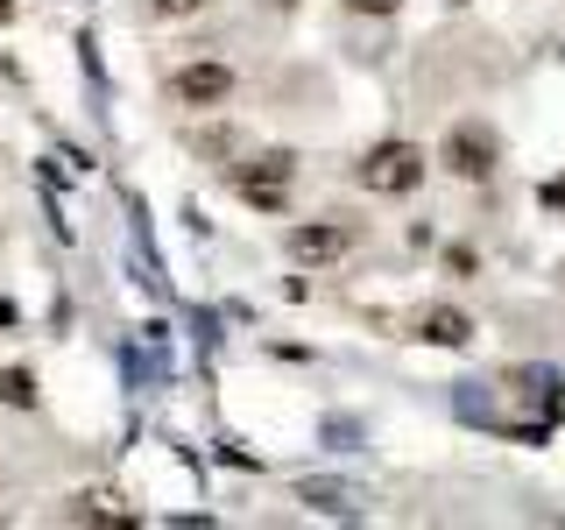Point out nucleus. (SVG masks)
<instances>
[{
  "mask_svg": "<svg viewBox=\"0 0 565 530\" xmlns=\"http://www.w3.org/2000/svg\"><path fill=\"white\" fill-rule=\"evenodd\" d=\"M424 177H431V149H417V141H403V135L367 141V149L353 156V184L375 191V199H411V191H424Z\"/></svg>",
  "mask_w": 565,
  "mask_h": 530,
  "instance_id": "obj_1",
  "label": "nucleus"
},
{
  "mask_svg": "<svg viewBox=\"0 0 565 530\" xmlns=\"http://www.w3.org/2000/svg\"><path fill=\"white\" fill-rule=\"evenodd\" d=\"M290 184H297V149H255L234 170V199L247 212H290Z\"/></svg>",
  "mask_w": 565,
  "mask_h": 530,
  "instance_id": "obj_3",
  "label": "nucleus"
},
{
  "mask_svg": "<svg viewBox=\"0 0 565 530\" xmlns=\"http://www.w3.org/2000/svg\"><path fill=\"white\" fill-rule=\"evenodd\" d=\"M537 199H544V205H565V177H558V184H544Z\"/></svg>",
  "mask_w": 565,
  "mask_h": 530,
  "instance_id": "obj_11",
  "label": "nucleus"
},
{
  "mask_svg": "<svg viewBox=\"0 0 565 530\" xmlns=\"http://www.w3.org/2000/svg\"><path fill=\"white\" fill-rule=\"evenodd\" d=\"M446 269H452V276H473L481 262H473V247H452V255H446Z\"/></svg>",
  "mask_w": 565,
  "mask_h": 530,
  "instance_id": "obj_10",
  "label": "nucleus"
},
{
  "mask_svg": "<svg viewBox=\"0 0 565 530\" xmlns=\"http://www.w3.org/2000/svg\"><path fill=\"white\" fill-rule=\"evenodd\" d=\"M353 247H361V226L353 220H290L282 226V255L305 262V269H332V262H347Z\"/></svg>",
  "mask_w": 565,
  "mask_h": 530,
  "instance_id": "obj_5",
  "label": "nucleus"
},
{
  "mask_svg": "<svg viewBox=\"0 0 565 530\" xmlns=\"http://www.w3.org/2000/svg\"><path fill=\"white\" fill-rule=\"evenodd\" d=\"M234 64L226 57H191V64H177L170 78H163V99L170 106H184V114H220L226 99H234Z\"/></svg>",
  "mask_w": 565,
  "mask_h": 530,
  "instance_id": "obj_4",
  "label": "nucleus"
},
{
  "mask_svg": "<svg viewBox=\"0 0 565 530\" xmlns=\"http://www.w3.org/2000/svg\"><path fill=\"white\" fill-rule=\"evenodd\" d=\"M340 8H347V14H396L403 0H340Z\"/></svg>",
  "mask_w": 565,
  "mask_h": 530,
  "instance_id": "obj_9",
  "label": "nucleus"
},
{
  "mask_svg": "<svg viewBox=\"0 0 565 530\" xmlns=\"http://www.w3.org/2000/svg\"><path fill=\"white\" fill-rule=\"evenodd\" d=\"M438 170L459 177V184H494V170H502V135H494L481 114L452 120L446 141H438Z\"/></svg>",
  "mask_w": 565,
  "mask_h": 530,
  "instance_id": "obj_2",
  "label": "nucleus"
},
{
  "mask_svg": "<svg viewBox=\"0 0 565 530\" xmlns=\"http://www.w3.org/2000/svg\"><path fill=\"white\" fill-rule=\"evenodd\" d=\"M446 8H467V0H446Z\"/></svg>",
  "mask_w": 565,
  "mask_h": 530,
  "instance_id": "obj_13",
  "label": "nucleus"
},
{
  "mask_svg": "<svg viewBox=\"0 0 565 530\" xmlns=\"http://www.w3.org/2000/svg\"><path fill=\"white\" fill-rule=\"evenodd\" d=\"M0 403L8 411H35V368H0Z\"/></svg>",
  "mask_w": 565,
  "mask_h": 530,
  "instance_id": "obj_7",
  "label": "nucleus"
},
{
  "mask_svg": "<svg viewBox=\"0 0 565 530\" xmlns=\"http://www.w3.org/2000/svg\"><path fill=\"white\" fill-rule=\"evenodd\" d=\"M411 332L424 347H467L473 340V318L459 311V305H424L417 318H411Z\"/></svg>",
  "mask_w": 565,
  "mask_h": 530,
  "instance_id": "obj_6",
  "label": "nucleus"
},
{
  "mask_svg": "<svg viewBox=\"0 0 565 530\" xmlns=\"http://www.w3.org/2000/svg\"><path fill=\"white\" fill-rule=\"evenodd\" d=\"M269 8H276V14H297V0H269Z\"/></svg>",
  "mask_w": 565,
  "mask_h": 530,
  "instance_id": "obj_12",
  "label": "nucleus"
},
{
  "mask_svg": "<svg viewBox=\"0 0 565 530\" xmlns=\"http://www.w3.org/2000/svg\"><path fill=\"white\" fill-rule=\"evenodd\" d=\"M141 14L149 22H191V14H205V0H141Z\"/></svg>",
  "mask_w": 565,
  "mask_h": 530,
  "instance_id": "obj_8",
  "label": "nucleus"
}]
</instances>
